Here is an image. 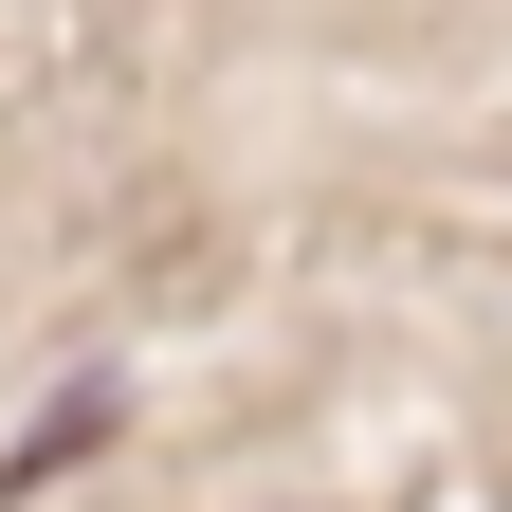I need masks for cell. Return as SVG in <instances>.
Listing matches in <instances>:
<instances>
[{
    "label": "cell",
    "instance_id": "1",
    "mask_svg": "<svg viewBox=\"0 0 512 512\" xmlns=\"http://www.w3.org/2000/svg\"><path fill=\"white\" fill-rule=\"evenodd\" d=\"M92 439H110V384H74V403H55V421L19 439V458H0V512H19L37 476H74V458H92Z\"/></svg>",
    "mask_w": 512,
    "mask_h": 512
}]
</instances>
